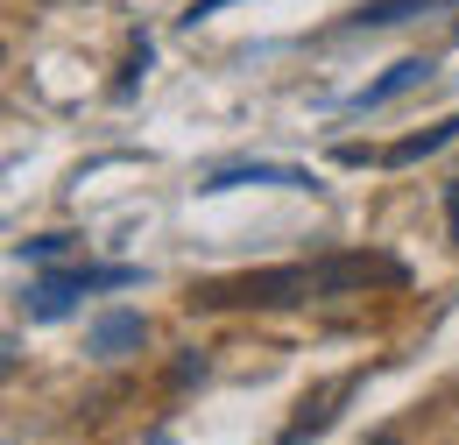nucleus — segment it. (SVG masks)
Instances as JSON below:
<instances>
[{"instance_id": "4", "label": "nucleus", "mask_w": 459, "mask_h": 445, "mask_svg": "<svg viewBox=\"0 0 459 445\" xmlns=\"http://www.w3.org/2000/svg\"><path fill=\"white\" fill-rule=\"evenodd\" d=\"M431 78V57H403V64H389L368 92H353V107H382V100H396V92H410V85H424Z\"/></svg>"}, {"instance_id": "2", "label": "nucleus", "mask_w": 459, "mask_h": 445, "mask_svg": "<svg viewBox=\"0 0 459 445\" xmlns=\"http://www.w3.org/2000/svg\"><path fill=\"white\" fill-rule=\"evenodd\" d=\"M120 283H134V269H64V276H43L29 290V311L36 318H64L78 304V290H120Z\"/></svg>"}, {"instance_id": "11", "label": "nucleus", "mask_w": 459, "mask_h": 445, "mask_svg": "<svg viewBox=\"0 0 459 445\" xmlns=\"http://www.w3.org/2000/svg\"><path fill=\"white\" fill-rule=\"evenodd\" d=\"M453 233H459V184H453Z\"/></svg>"}, {"instance_id": "5", "label": "nucleus", "mask_w": 459, "mask_h": 445, "mask_svg": "<svg viewBox=\"0 0 459 445\" xmlns=\"http://www.w3.org/2000/svg\"><path fill=\"white\" fill-rule=\"evenodd\" d=\"M346 389H353V382H333V389L304 396V403H297V410H304V417H297V424H290V432H283V445H297V439H311V432H325V424H333V403H340Z\"/></svg>"}, {"instance_id": "1", "label": "nucleus", "mask_w": 459, "mask_h": 445, "mask_svg": "<svg viewBox=\"0 0 459 445\" xmlns=\"http://www.w3.org/2000/svg\"><path fill=\"white\" fill-rule=\"evenodd\" d=\"M368 283H403L396 262L382 255H333V262H290V269H255V276L198 283L191 304L198 311H233V304H311V297H346Z\"/></svg>"}, {"instance_id": "10", "label": "nucleus", "mask_w": 459, "mask_h": 445, "mask_svg": "<svg viewBox=\"0 0 459 445\" xmlns=\"http://www.w3.org/2000/svg\"><path fill=\"white\" fill-rule=\"evenodd\" d=\"M212 7H227V0H191V22H198V14H212Z\"/></svg>"}, {"instance_id": "7", "label": "nucleus", "mask_w": 459, "mask_h": 445, "mask_svg": "<svg viewBox=\"0 0 459 445\" xmlns=\"http://www.w3.org/2000/svg\"><path fill=\"white\" fill-rule=\"evenodd\" d=\"M446 142H459V113L438 120V127H424V135H410V142H396L382 163H417V156H431V149H446Z\"/></svg>"}, {"instance_id": "3", "label": "nucleus", "mask_w": 459, "mask_h": 445, "mask_svg": "<svg viewBox=\"0 0 459 445\" xmlns=\"http://www.w3.org/2000/svg\"><path fill=\"white\" fill-rule=\"evenodd\" d=\"M233 184H290V191H311L318 177L311 170H290V163H247V170H220L205 191H233Z\"/></svg>"}, {"instance_id": "9", "label": "nucleus", "mask_w": 459, "mask_h": 445, "mask_svg": "<svg viewBox=\"0 0 459 445\" xmlns=\"http://www.w3.org/2000/svg\"><path fill=\"white\" fill-rule=\"evenodd\" d=\"M22 255L29 262H64L71 255V233H36V240H22Z\"/></svg>"}, {"instance_id": "8", "label": "nucleus", "mask_w": 459, "mask_h": 445, "mask_svg": "<svg viewBox=\"0 0 459 445\" xmlns=\"http://www.w3.org/2000/svg\"><path fill=\"white\" fill-rule=\"evenodd\" d=\"M410 7H431V0H368L353 22H360V29H382V22H403Z\"/></svg>"}, {"instance_id": "6", "label": "nucleus", "mask_w": 459, "mask_h": 445, "mask_svg": "<svg viewBox=\"0 0 459 445\" xmlns=\"http://www.w3.org/2000/svg\"><path fill=\"white\" fill-rule=\"evenodd\" d=\"M127 346H142V318L134 311H114V318L92 326V353H127Z\"/></svg>"}]
</instances>
